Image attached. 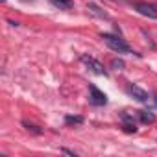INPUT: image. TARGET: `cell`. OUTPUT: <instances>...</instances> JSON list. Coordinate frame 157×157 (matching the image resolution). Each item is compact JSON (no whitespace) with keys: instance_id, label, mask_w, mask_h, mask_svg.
Instances as JSON below:
<instances>
[{"instance_id":"cell-4","label":"cell","mask_w":157,"mask_h":157,"mask_svg":"<svg viewBox=\"0 0 157 157\" xmlns=\"http://www.w3.org/2000/svg\"><path fill=\"white\" fill-rule=\"evenodd\" d=\"M126 93H128L133 100H137V102H140V104H148V102H150V94H148L144 89H140L139 85H135V83H128Z\"/></svg>"},{"instance_id":"cell-2","label":"cell","mask_w":157,"mask_h":157,"mask_svg":"<svg viewBox=\"0 0 157 157\" xmlns=\"http://www.w3.org/2000/svg\"><path fill=\"white\" fill-rule=\"evenodd\" d=\"M82 63H83L91 72H94V74H98V76H104V78L109 76V72L105 70V67H104L98 59H94V57H91V56H82Z\"/></svg>"},{"instance_id":"cell-8","label":"cell","mask_w":157,"mask_h":157,"mask_svg":"<svg viewBox=\"0 0 157 157\" xmlns=\"http://www.w3.org/2000/svg\"><path fill=\"white\" fill-rule=\"evenodd\" d=\"M65 124H68V126H80V124H83V117L67 115V117H65Z\"/></svg>"},{"instance_id":"cell-12","label":"cell","mask_w":157,"mask_h":157,"mask_svg":"<svg viewBox=\"0 0 157 157\" xmlns=\"http://www.w3.org/2000/svg\"><path fill=\"white\" fill-rule=\"evenodd\" d=\"M22 126H24V128H26L28 131H33V133H37V135L41 133V129H37V126H33V124H28V122H22Z\"/></svg>"},{"instance_id":"cell-5","label":"cell","mask_w":157,"mask_h":157,"mask_svg":"<svg viewBox=\"0 0 157 157\" xmlns=\"http://www.w3.org/2000/svg\"><path fill=\"white\" fill-rule=\"evenodd\" d=\"M89 100L93 105H105L107 104L105 93H102L96 85H89Z\"/></svg>"},{"instance_id":"cell-11","label":"cell","mask_w":157,"mask_h":157,"mask_svg":"<svg viewBox=\"0 0 157 157\" xmlns=\"http://www.w3.org/2000/svg\"><path fill=\"white\" fill-rule=\"evenodd\" d=\"M111 67H113V68H117V70H122L126 65H124V61H122V59H113V61H111Z\"/></svg>"},{"instance_id":"cell-1","label":"cell","mask_w":157,"mask_h":157,"mask_svg":"<svg viewBox=\"0 0 157 157\" xmlns=\"http://www.w3.org/2000/svg\"><path fill=\"white\" fill-rule=\"evenodd\" d=\"M102 39H104V43H105L113 52H117V54H135V52L131 50V46H129L122 37H118V35L102 33Z\"/></svg>"},{"instance_id":"cell-10","label":"cell","mask_w":157,"mask_h":157,"mask_svg":"<svg viewBox=\"0 0 157 157\" xmlns=\"http://www.w3.org/2000/svg\"><path fill=\"white\" fill-rule=\"evenodd\" d=\"M54 6H57L59 10H70L72 8V0H50Z\"/></svg>"},{"instance_id":"cell-3","label":"cell","mask_w":157,"mask_h":157,"mask_svg":"<svg viewBox=\"0 0 157 157\" xmlns=\"http://www.w3.org/2000/svg\"><path fill=\"white\" fill-rule=\"evenodd\" d=\"M133 8L142 17H148V19L157 21V4H153V2H135Z\"/></svg>"},{"instance_id":"cell-7","label":"cell","mask_w":157,"mask_h":157,"mask_svg":"<svg viewBox=\"0 0 157 157\" xmlns=\"http://www.w3.org/2000/svg\"><path fill=\"white\" fill-rule=\"evenodd\" d=\"M137 117H139L140 124H153L155 122V115L151 111H137Z\"/></svg>"},{"instance_id":"cell-6","label":"cell","mask_w":157,"mask_h":157,"mask_svg":"<svg viewBox=\"0 0 157 157\" xmlns=\"http://www.w3.org/2000/svg\"><path fill=\"white\" fill-rule=\"evenodd\" d=\"M120 122H122V128H124V131H128V133H137V122L133 120V117L129 115V113H126V111H122L120 113Z\"/></svg>"},{"instance_id":"cell-9","label":"cell","mask_w":157,"mask_h":157,"mask_svg":"<svg viewBox=\"0 0 157 157\" xmlns=\"http://www.w3.org/2000/svg\"><path fill=\"white\" fill-rule=\"evenodd\" d=\"M87 10H89L91 13H94V15H98L100 19H109V15H107L105 11H102V10H100L98 6H94V4H89V6H87Z\"/></svg>"},{"instance_id":"cell-13","label":"cell","mask_w":157,"mask_h":157,"mask_svg":"<svg viewBox=\"0 0 157 157\" xmlns=\"http://www.w3.org/2000/svg\"><path fill=\"white\" fill-rule=\"evenodd\" d=\"M61 151H63V153H67V155H72V157H76V151H72V150H68V148H63Z\"/></svg>"}]
</instances>
